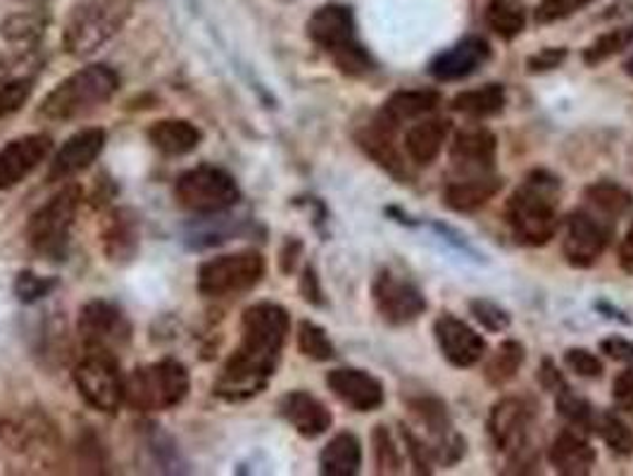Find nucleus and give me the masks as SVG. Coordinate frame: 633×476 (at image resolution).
Segmentation results:
<instances>
[{"label":"nucleus","instance_id":"f257e3e1","mask_svg":"<svg viewBox=\"0 0 633 476\" xmlns=\"http://www.w3.org/2000/svg\"><path fill=\"white\" fill-rule=\"evenodd\" d=\"M289 329V313L281 305H250L241 319V345L224 365L215 394L227 400H246L260 394L279 365Z\"/></svg>","mask_w":633,"mask_h":476},{"label":"nucleus","instance_id":"f03ea898","mask_svg":"<svg viewBox=\"0 0 633 476\" xmlns=\"http://www.w3.org/2000/svg\"><path fill=\"white\" fill-rule=\"evenodd\" d=\"M557 191L559 181L539 170L529 174L522 186L510 195L508 205H505V222H508L517 243L539 248L557 234Z\"/></svg>","mask_w":633,"mask_h":476},{"label":"nucleus","instance_id":"7ed1b4c3","mask_svg":"<svg viewBox=\"0 0 633 476\" xmlns=\"http://www.w3.org/2000/svg\"><path fill=\"white\" fill-rule=\"evenodd\" d=\"M117 87V75L105 65L83 67L77 75L60 81L58 87L46 95V101L41 103V115L55 122L79 120L108 103L110 98L115 95Z\"/></svg>","mask_w":633,"mask_h":476},{"label":"nucleus","instance_id":"20e7f679","mask_svg":"<svg viewBox=\"0 0 633 476\" xmlns=\"http://www.w3.org/2000/svg\"><path fill=\"white\" fill-rule=\"evenodd\" d=\"M189 372L177 360H160L155 365L138 367L124 379V400L144 412L177 408L189 396Z\"/></svg>","mask_w":633,"mask_h":476},{"label":"nucleus","instance_id":"39448f33","mask_svg":"<svg viewBox=\"0 0 633 476\" xmlns=\"http://www.w3.org/2000/svg\"><path fill=\"white\" fill-rule=\"evenodd\" d=\"M132 12L129 0H83L65 24V48L89 55L115 36Z\"/></svg>","mask_w":633,"mask_h":476},{"label":"nucleus","instance_id":"423d86ee","mask_svg":"<svg viewBox=\"0 0 633 476\" xmlns=\"http://www.w3.org/2000/svg\"><path fill=\"white\" fill-rule=\"evenodd\" d=\"M533 412L522 398H502L494 405L488 417V433L498 451L510 457L512 472H533L536 453L531 447Z\"/></svg>","mask_w":633,"mask_h":476},{"label":"nucleus","instance_id":"0eeeda50","mask_svg":"<svg viewBox=\"0 0 633 476\" xmlns=\"http://www.w3.org/2000/svg\"><path fill=\"white\" fill-rule=\"evenodd\" d=\"M79 201H81L79 186H67L58 195H53V199L32 217L30 229H26V238H30V246L38 256H44L48 260H60L67 253L69 231H72Z\"/></svg>","mask_w":633,"mask_h":476},{"label":"nucleus","instance_id":"6e6552de","mask_svg":"<svg viewBox=\"0 0 633 476\" xmlns=\"http://www.w3.org/2000/svg\"><path fill=\"white\" fill-rule=\"evenodd\" d=\"M174 195L179 205L191 213L215 215L234 207L241 199V191L229 172L203 165L179 177Z\"/></svg>","mask_w":633,"mask_h":476},{"label":"nucleus","instance_id":"1a4fd4ad","mask_svg":"<svg viewBox=\"0 0 633 476\" xmlns=\"http://www.w3.org/2000/svg\"><path fill=\"white\" fill-rule=\"evenodd\" d=\"M267 272L264 258L256 250H244V253L219 256L207 260L199 272V288L203 296L222 298L236 296V293L250 291L262 282Z\"/></svg>","mask_w":633,"mask_h":476},{"label":"nucleus","instance_id":"9d476101","mask_svg":"<svg viewBox=\"0 0 633 476\" xmlns=\"http://www.w3.org/2000/svg\"><path fill=\"white\" fill-rule=\"evenodd\" d=\"M75 384L81 398L101 412H115L124 400V376L115 358L105 350H89L75 367Z\"/></svg>","mask_w":633,"mask_h":476},{"label":"nucleus","instance_id":"9b49d317","mask_svg":"<svg viewBox=\"0 0 633 476\" xmlns=\"http://www.w3.org/2000/svg\"><path fill=\"white\" fill-rule=\"evenodd\" d=\"M372 298L376 313L391 327L412 325L415 319L427 313V296L410 276L393 270H382L372 284Z\"/></svg>","mask_w":633,"mask_h":476},{"label":"nucleus","instance_id":"f8f14e48","mask_svg":"<svg viewBox=\"0 0 633 476\" xmlns=\"http://www.w3.org/2000/svg\"><path fill=\"white\" fill-rule=\"evenodd\" d=\"M610 243V227L588 209H576L565 219L562 256L576 270H588L600 262Z\"/></svg>","mask_w":633,"mask_h":476},{"label":"nucleus","instance_id":"ddd939ff","mask_svg":"<svg viewBox=\"0 0 633 476\" xmlns=\"http://www.w3.org/2000/svg\"><path fill=\"white\" fill-rule=\"evenodd\" d=\"M77 329L89 350H105V353H112L132 339V325L120 307L108 301H91L83 305Z\"/></svg>","mask_w":633,"mask_h":476},{"label":"nucleus","instance_id":"4468645a","mask_svg":"<svg viewBox=\"0 0 633 476\" xmlns=\"http://www.w3.org/2000/svg\"><path fill=\"white\" fill-rule=\"evenodd\" d=\"M433 336L443 358L453 367H474L486 355V341L482 339V333L450 313H443L433 321Z\"/></svg>","mask_w":633,"mask_h":476},{"label":"nucleus","instance_id":"2eb2a0df","mask_svg":"<svg viewBox=\"0 0 633 476\" xmlns=\"http://www.w3.org/2000/svg\"><path fill=\"white\" fill-rule=\"evenodd\" d=\"M498 138L486 127H467L455 134L450 144V162L462 177L490 174L496 165Z\"/></svg>","mask_w":633,"mask_h":476},{"label":"nucleus","instance_id":"dca6fc26","mask_svg":"<svg viewBox=\"0 0 633 476\" xmlns=\"http://www.w3.org/2000/svg\"><path fill=\"white\" fill-rule=\"evenodd\" d=\"M490 60V46L482 36H464L455 46L441 50L429 63V75L436 81H462Z\"/></svg>","mask_w":633,"mask_h":476},{"label":"nucleus","instance_id":"f3484780","mask_svg":"<svg viewBox=\"0 0 633 476\" xmlns=\"http://www.w3.org/2000/svg\"><path fill=\"white\" fill-rule=\"evenodd\" d=\"M327 386L336 398L355 412H374L382 408L386 400V390L382 382L370 372L355 367H341L329 372Z\"/></svg>","mask_w":633,"mask_h":476},{"label":"nucleus","instance_id":"a211bd4d","mask_svg":"<svg viewBox=\"0 0 633 476\" xmlns=\"http://www.w3.org/2000/svg\"><path fill=\"white\" fill-rule=\"evenodd\" d=\"M50 150L53 141L46 134H32L10 141L0 152V191L18 186L48 158Z\"/></svg>","mask_w":633,"mask_h":476},{"label":"nucleus","instance_id":"6ab92c4d","mask_svg":"<svg viewBox=\"0 0 633 476\" xmlns=\"http://www.w3.org/2000/svg\"><path fill=\"white\" fill-rule=\"evenodd\" d=\"M396 134H398L396 124H391L376 112V115L358 132V144L378 167H382V170H386L396 179H405L407 170L403 152L396 141Z\"/></svg>","mask_w":633,"mask_h":476},{"label":"nucleus","instance_id":"aec40b11","mask_svg":"<svg viewBox=\"0 0 633 476\" xmlns=\"http://www.w3.org/2000/svg\"><path fill=\"white\" fill-rule=\"evenodd\" d=\"M279 412L286 422L305 439H317L327 433L334 424L329 408L319 398L305 394V390H291L279 400Z\"/></svg>","mask_w":633,"mask_h":476},{"label":"nucleus","instance_id":"412c9836","mask_svg":"<svg viewBox=\"0 0 633 476\" xmlns=\"http://www.w3.org/2000/svg\"><path fill=\"white\" fill-rule=\"evenodd\" d=\"M307 36L327 53H336L339 48L353 44L355 41L353 10L346 5L319 8L307 22Z\"/></svg>","mask_w":633,"mask_h":476},{"label":"nucleus","instance_id":"4be33fe9","mask_svg":"<svg viewBox=\"0 0 633 476\" xmlns=\"http://www.w3.org/2000/svg\"><path fill=\"white\" fill-rule=\"evenodd\" d=\"M103 146H105L103 129H83L72 138H67L50 165V179H67L81 170H87V167L101 156Z\"/></svg>","mask_w":633,"mask_h":476},{"label":"nucleus","instance_id":"5701e85b","mask_svg":"<svg viewBox=\"0 0 633 476\" xmlns=\"http://www.w3.org/2000/svg\"><path fill=\"white\" fill-rule=\"evenodd\" d=\"M502 189V179L490 174H474V177H460L455 181H450L443 191V201L450 209L455 213H476L482 209L488 201H494L498 191Z\"/></svg>","mask_w":633,"mask_h":476},{"label":"nucleus","instance_id":"b1692460","mask_svg":"<svg viewBox=\"0 0 633 476\" xmlns=\"http://www.w3.org/2000/svg\"><path fill=\"white\" fill-rule=\"evenodd\" d=\"M551 465L555 472L565 474V476H584L590 474V469L596 467V447L590 445L579 429H565L559 431L553 445H551Z\"/></svg>","mask_w":633,"mask_h":476},{"label":"nucleus","instance_id":"393cba45","mask_svg":"<svg viewBox=\"0 0 633 476\" xmlns=\"http://www.w3.org/2000/svg\"><path fill=\"white\" fill-rule=\"evenodd\" d=\"M450 136V120L445 117H427L417 120L410 129L405 132V152L415 165H431L441 156L443 144Z\"/></svg>","mask_w":633,"mask_h":476},{"label":"nucleus","instance_id":"a878e982","mask_svg":"<svg viewBox=\"0 0 633 476\" xmlns=\"http://www.w3.org/2000/svg\"><path fill=\"white\" fill-rule=\"evenodd\" d=\"M441 105V93L431 89H410V91H398L393 93L388 101L378 110V115L388 120L391 124L415 122L431 115V112Z\"/></svg>","mask_w":633,"mask_h":476},{"label":"nucleus","instance_id":"bb28decb","mask_svg":"<svg viewBox=\"0 0 633 476\" xmlns=\"http://www.w3.org/2000/svg\"><path fill=\"white\" fill-rule=\"evenodd\" d=\"M362 467V445L355 433L334 437L319 455V472L327 476H353Z\"/></svg>","mask_w":633,"mask_h":476},{"label":"nucleus","instance_id":"cd10ccee","mask_svg":"<svg viewBox=\"0 0 633 476\" xmlns=\"http://www.w3.org/2000/svg\"><path fill=\"white\" fill-rule=\"evenodd\" d=\"M148 138L165 156H186L199 148L203 134L186 120H160L148 129Z\"/></svg>","mask_w":633,"mask_h":476},{"label":"nucleus","instance_id":"c85d7f7f","mask_svg":"<svg viewBox=\"0 0 633 476\" xmlns=\"http://www.w3.org/2000/svg\"><path fill=\"white\" fill-rule=\"evenodd\" d=\"M505 103H508V93H505L502 83H486L482 89H472V91H462L453 98V107L455 112L464 117L472 120H486L500 115Z\"/></svg>","mask_w":633,"mask_h":476},{"label":"nucleus","instance_id":"c756f323","mask_svg":"<svg viewBox=\"0 0 633 476\" xmlns=\"http://www.w3.org/2000/svg\"><path fill=\"white\" fill-rule=\"evenodd\" d=\"M524 360H527V350L522 343L512 339L502 341L496 348V353L486 362V370H484L486 382L494 388H502L505 384H510L515 379L519 370H522Z\"/></svg>","mask_w":633,"mask_h":476},{"label":"nucleus","instance_id":"7c9ffc66","mask_svg":"<svg viewBox=\"0 0 633 476\" xmlns=\"http://www.w3.org/2000/svg\"><path fill=\"white\" fill-rule=\"evenodd\" d=\"M586 201L590 207H596L600 215L614 219L629 213L633 205V195L624 186L614 184V181H598V184H590L586 189Z\"/></svg>","mask_w":633,"mask_h":476},{"label":"nucleus","instance_id":"2f4dec72","mask_svg":"<svg viewBox=\"0 0 633 476\" xmlns=\"http://www.w3.org/2000/svg\"><path fill=\"white\" fill-rule=\"evenodd\" d=\"M486 20L490 30H494L500 38L512 41L515 36L524 32L527 12L519 0H490Z\"/></svg>","mask_w":633,"mask_h":476},{"label":"nucleus","instance_id":"473e14b6","mask_svg":"<svg viewBox=\"0 0 633 476\" xmlns=\"http://www.w3.org/2000/svg\"><path fill=\"white\" fill-rule=\"evenodd\" d=\"M136 238H138L136 222L129 217V213L120 209V213L112 215L108 231H105V250L110 260H117V258L129 260L134 256Z\"/></svg>","mask_w":633,"mask_h":476},{"label":"nucleus","instance_id":"72a5a7b5","mask_svg":"<svg viewBox=\"0 0 633 476\" xmlns=\"http://www.w3.org/2000/svg\"><path fill=\"white\" fill-rule=\"evenodd\" d=\"M555 408L574 429L596 431L598 412L594 410V405H590L586 398H581L579 394H574L567 384L555 390Z\"/></svg>","mask_w":633,"mask_h":476},{"label":"nucleus","instance_id":"f704fd0d","mask_svg":"<svg viewBox=\"0 0 633 476\" xmlns=\"http://www.w3.org/2000/svg\"><path fill=\"white\" fill-rule=\"evenodd\" d=\"M629 46H633V26H619V30L598 36L594 44L584 50V63L598 67L604 60L614 58V55L624 53Z\"/></svg>","mask_w":633,"mask_h":476},{"label":"nucleus","instance_id":"c9c22d12","mask_svg":"<svg viewBox=\"0 0 633 476\" xmlns=\"http://www.w3.org/2000/svg\"><path fill=\"white\" fill-rule=\"evenodd\" d=\"M596 431L602 437V441L612 447L619 455H631L633 453V431L619 415L602 412L596 419Z\"/></svg>","mask_w":633,"mask_h":476},{"label":"nucleus","instance_id":"e433bc0d","mask_svg":"<svg viewBox=\"0 0 633 476\" xmlns=\"http://www.w3.org/2000/svg\"><path fill=\"white\" fill-rule=\"evenodd\" d=\"M372 445H374V460H376L378 474L403 472V453H400L396 439H393V433L388 431V427H384V424L374 427Z\"/></svg>","mask_w":633,"mask_h":476},{"label":"nucleus","instance_id":"4c0bfd02","mask_svg":"<svg viewBox=\"0 0 633 476\" xmlns=\"http://www.w3.org/2000/svg\"><path fill=\"white\" fill-rule=\"evenodd\" d=\"M298 348L305 358L317 362H327L334 358V343L329 341L327 331L313 325V321H303L298 327Z\"/></svg>","mask_w":633,"mask_h":476},{"label":"nucleus","instance_id":"58836bf2","mask_svg":"<svg viewBox=\"0 0 633 476\" xmlns=\"http://www.w3.org/2000/svg\"><path fill=\"white\" fill-rule=\"evenodd\" d=\"M331 58H334L336 67H339L341 72L348 75V77H364V75H370L372 69H374L372 55L364 50L358 44V41H353V44H348V46L339 48L336 53H331Z\"/></svg>","mask_w":633,"mask_h":476},{"label":"nucleus","instance_id":"ea45409f","mask_svg":"<svg viewBox=\"0 0 633 476\" xmlns=\"http://www.w3.org/2000/svg\"><path fill=\"white\" fill-rule=\"evenodd\" d=\"M470 313L474 315V319L479 321L484 329L494 331V333H500V331H505L512 325L510 313L505 310V307H500L498 303L488 301V298H474L470 303Z\"/></svg>","mask_w":633,"mask_h":476},{"label":"nucleus","instance_id":"a19ab883","mask_svg":"<svg viewBox=\"0 0 633 476\" xmlns=\"http://www.w3.org/2000/svg\"><path fill=\"white\" fill-rule=\"evenodd\" d=\"M590 3H596V0H543V3L536 8V22L539 24L562 22L576 15V12H581Z\"/></svg>","mask_w":633,"mask_h":476},{"label":"nucleus","instance_id":"79ce46f5","mask_svg":"<svg viewBox=\"0 0 633 476\" xmlns=\"http://www.w3.org/2000/svg\"><path fill=\"white\" fill-rule=\"evenodd\" d=\"M32 93V81L30 79H10L0 83V120L18 112L26 101H30Z\"/></svg>","mask_w":633,"mask_h":476},{"label":"nucleus","instance_id":"37998d69","mask_svg":"<svg viewBox=\"0 0 633 476\" xmlns=\"http://www.w3.org/2000/svg\"><path fill=\"white\" fill-rule=\"evenodd\" d=\"M565 365L584 379H600L604 367L598 355L590 353L586 348H569L565 353Z\"/></svg>","mask_w":633,"mask_h":476},{"label":"nucleus","instance_id":"c03bdc74","mask_svg":"<svg viewBox=\"0 0 633 476\" xmlns=\"http://www.w3.org/2000/svg\"><path fill=\"white\" fill-rule=\"evenodd\" d=\"M53 286H55L53 279H41L32 272H22L15 282V293L20 296V301L34 303L38 298H44Z\"/></svg>","mask_w":633,"mask_h":476},{"label":"nucleus","instance_id":"a18cd8bd","mask_svg":"<svg viewBox=\"0 0 633 476\" xmlns=\"http://www.w3.org/2000/svg\"><path fill=\"white\" fill-rule=\"evenodd\" d=\"M567 60V50L565 48H543L536 55H531L527 60V69L531 75L539 72H551V69L562 67V63Z\"/></svg>","mask_w":633,"mask_h":476},{"label":"nucleus","instance_id":"49530a36","mask_svg":"<svg viewBox=\"0 0 633 476\" xmlns=\"http://www.w3.org/2000/svg\"><path fill=\"white\" fill-rule=\"evenodd\" d=\"M612 400L619 410L626 412V415H633V365L614 379Z\"/></svg>","mask_w":633,"mask_h":476},{"label":"nucleus","instance_id":"de8ad7c7","mask_svg":"<svg viewBox=\"0 0 633 476\" xmlns=\"http://www.w3.org/2000/svg\"><path fill=\"white\" fill-rule=\"evenodd\" d=\"M602 353L610 355L617 362H626V365H633V343L622 339V336H610L600 343Z\"/></svg>","mask_w":633,"mask_h":476},{"label":"nucleus","instance_id":"09e8293b","mask_svg":"<svg viewBox=\"0 0 633 476\" xmlns=\"http://www.w3.org/2000/svg\"><path fill=\"white\" fill-rule=\"evenodd\" d=\"M541 384L547 388V390H555L559 386H565V379H562V374L557 372V367H553V362L551 360H545L543 362V370H541Z\"/></svg>","mask_w":633,"mask_h":476},{"label":"nucleus","instance_id":"8fccbe9b","mask_svg":"<svg viewBox=\"0 0 633 476\" xmlns=\"http://www.w3.org/2000/svg\"><path fill=\"white\" fill-rule=\"evenodd\" d=\"M303 296L309 301V303H315V305H319L321 303V291H319V286H317V276H315V272L313 270H305V274H303Z\"/></svg>","mask_w":633,"mask_h":476},{"label":"nucleus","instance_id":"3c124183","mask_svg":"<svg viewBox=\"0 0 633 476\" xmlns=\"http://www.w3.org/2000/svg\"><path fill=\"white\" fill-rule=\"evenodd\" d=\"M619 262H622V268L633 274V224L629 227L622 248H619Z\"/></svg>","mask_w":633,"mask_h":476},{"label":"nucleus","instance_id":"603ef678","mask_svg":"<svg viewBox=\"0 0 633 476\" xmlns=\"http://www.w3.org/2000/svg\"><path fill=\"white\" fill-rule=\"evenodd\" d=\"M624 72L633 79V55H631V58L624 63Z\"/></svg>","mask_w":633,"mask_h":476}]
</instances>
